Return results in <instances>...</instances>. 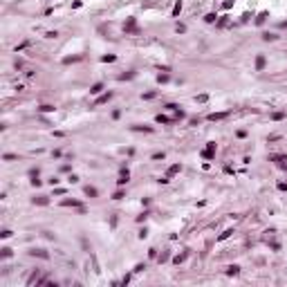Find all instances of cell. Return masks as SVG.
<instances>
[{
  "label": "cell",
  "mask_w": 287,
  "mask_h": 287,
  "mask_svg": "<svg viewBox=\"0 0 287 287\" xmlns=\"http://www.w3.org/2000/svg\"><path fill=\"white\" fill-rule=\"evenodd\" d=\"M200 155L204 157V159H213V157H215V141H209V144H207V148H204V150H202Z\"/></svg>",
  "instance_id": "1"
},
{
  "label": "cell",
  "mask_w": 287,
  "mask_h": 287,
  "mask_svg": "<svg viewBox=\"0 0 287 287\" xmlns=\"http://www.w3.org/2000/svg\"><path fill=\"white\" fill-rule=\"evenodd\" d=\"M110 99H112V92H106V94H101L99 99L94 101V106H103V103H108Z\"/></svg>",
  "instance_id": "7"
},
{
  "label": "cell",
  "mask_w": 287,
  "mask_h": 287,
  "mask_svg": "<svg viewBox=\"0 0 287 287\" xmlns=\"http://www.w3.org/2000/svg\"><path fill=\"white\" fill-rule=\"evenodd\" d=\"M157 81H159V83H168V74H159Z\"/></svg>",
  "instance_id": "36"
},
{
  "label": "cell",
  "mask_w": 287,
  "mask_h": 287,
  "mask_svg": "<svg viewBox=\"0 0 287 287\" xmlns=\"http://www.w3.org/2000/svg\"><path fill=\"white\" fill-rule=\"evenodd\" d=\"M123 31H126V34H139V29H137V20L132 18V16L126 20V25H123Z\"/></svg>",
  "instance_id": "2"
},
{
  "label": "cell",
  "mask_w": 287,
  "mask_h": 287,
  "mask_svg": "<svg viewBox=\"0 0 287 287\" xmlns=\"http://www.w3.org/2000/svg\"><path fill=\"white\" fill-rule=\"evenodd\" d=\"M184 260H186V253H182V256H175V258H173L175 265H180V262H184Z\"/></svg>",
  "instance_id": "29"
},
{
  "label": "cell",
  "mask_w": 287,
  "mask_h": 287,
  "mask_svg": "<svg viewBox=\"0 0 287 287\" xmlns=\"http://www.w3.org/2000/svg\"><path fill=\"white\" fill-rule=\"evenodd\" d=\"M265 67H267V58H265L262 54H258V56H256V70H258V72H262Z\"/></svg>",
  "instance_id": "5"
},
{
  "label": "cell",
  "mask_w": 287,
  "mask_h": 287,
  "mask_svg": "<svg viewBox=\"0 0 287 287\" xmlns=\"http://www.w3.org/2000/svg\"><path fill=\"white\" fill-rule=\"evenodd\" d=\"M224 117H227V112H211L207 119L209 121H220V119H224Z\"/></svg>",
  "instance_id": "9"
},
{
  "label": "cell",
  "mask_w": 287,
  "mask_h": 287,
  "mask_svg": "<svg viewBox=\"0 0 287 287\" xmlns=\"http://www.w3.org/2000/svg\"><path fill=\"white\" fill-rule=\"evenodd\" d=\"M74 61H81V56H67V58H63V63H74Z\"/></svg>",
  "instance_id": "30"
},
{
  "label": "cell",
  "mask_w": 287,
  "mask_h": 287,
  "mask_svg": "<svg viewBox=\"0 0 287 287\" xmlns=\"http://www.w3.org/2000/svg\"><path fill=\"white\" fill-rule=\"evenodd\" d=\"M233 7V0H224V2H222V9H231Z\"/></svg>",
  "instance_id": "34"
},
{
  "label": "cell",
  "mask_w": 287,
  "mask_h": 287,
  "mask_svg": "<svg viewBox=\"0 0 287 287\" xmlns=\"http://www.w3.org/2000/svg\"><path fill=\"white\" fill-rule=\"evenodd\" d=\"M195 101H197V103H207V101H209V94H197Z\"/></svg>",
  "instance_id": "26"
},
{
  "label": "cell",
  "mask_w": 287,
  "mask_h": 287,
  "mask_svg": "<svg viewBox=\"0 0 287 287\" xmlns=\"http://www.w3.org/2000/svg\"><path fill=\"white\" fill-rule=\"evenodd\" d=\"M231 233H233V229H227V231H222L220 236H218V240H227V238L231 236Z\"/></svg>",
  "instance_id": "20"
},
{
  "label": "cell",
  "mask_w": 287,
  "mask_h": 287,
  "mask_svg": "<svg viewBox=\"0 0 287 287\" xmlns=\"http://www.w3.org/2000/svg\"><path fill=\"white\" fill-rule=\"evenodd\" d=\"M0 251H2V253H0V256H2V258H11V253H14V251H11L9 247H2V249H0Z\"/></svg>",
  "instance_id": "23"
},
{
  "label": "cell",
  "mask_w": 287,
  "mask_h": 287,
  "mask_svg": "<svg viewBox=\"0 0 287 287\" xmlns=\"http://www.w3.org/2000/svg\"><path fill=\"white\" fill-rule=\"evenodd\" d=\"M117 56L115 54H106V56H101V63H115Z\"/></svg>",
  "instance_id": "17"
},
{
  "label": "cell",
  "mask_w": 287,
  "mask_h": 287,
  "mask_svg": "<svg viewBox=\"0 0 287 287\" xmlns=\"http://www.w3.org/2000/svg\"><path fill=\"white\" fill-rule=\"evenodd\" d=\"M132 130H135V132H141V130H144V132H153V128L150 126H132Z\"/></svg>",
  "instance_id": "18"
},
{
  "label": "cell",
  "mask_w": 287,
  "mask_h": 287,
  "mask_svg": "<svg viewBox=\"0 0 287 287\" xmlns=\"http://www.w3.org/2000/svg\"><path fill=\"white\" fill-rule=\"evenodd\" d=\"M61 207H76V209H81V202L79 200H63V202H61Z\"/></svg>",
  "instance_id": "10"
},
{
  "label": "cell",
  "mask_w": 287,
  "mask_h": 287,
  "mask_svg": "<svg viewBox=\"0 0 287 287\" xmlns=\"http://www.w3.org/2000/svg\"><path fill=\"white\" fill-rule=\"evenodd\" d=\"M180 11H182V0H177L175 7H173V16H180Z\"/></svg>",
  "instance_id": "22"
},
{
  "label": "cell",
  "mask_w": 287,
  "mask_h": 287,
  "mask_svg": "<svg viewBox=\"0 0 287 287\" xmlns=\"http://www.w3.org/2000/svg\"><path fill=\"white\" fill-rule=\"evenodd\" d=\"M137 238H139V240H144V238H148V229H141V231L137 233Z\"/></svg>",
  "instance_id": "32"
},
{
  "label": "cell",
  "mask_w": 287,
  "mask_h": 287,
  "mask_svg": "<svg viewBox=\"0 0 287 287\" xmlns=\"http://www.w3.org/2000/svg\"><path fill=\"white\" fill-rule=\"evenodd\" d=\"M267 18H269V11H260V14H258V18H256V25H262Z\"/></svg>",
  "instance_id": "13"
},
{
  "label": "cell",
  "mask_w": 287,
  "mask_h": 287,
  "mask_svg": "<svg viewBox=\"0 0 287 287\" xmlns=\"http://www.w3.org/2000/svg\"><path fill=\"white\" fill-rule=\"evenodd\" d=\"M101 90H103V83H94L90 88V94H101Z\"/></svg>",
  "instance_id": "16"
},
{
  "label": "cell",
  "mask_w": 287,
  "mask_h": 287,
  "mask_svg": "<svg viewBox=\"0 0 287 287\" xmlns=\"http://www.w3.org/2000/svg\"><path fill=\"white\" fill-rule=\"evenodd\" d=\"M278 36L276 34H272V31H265V34H262V40H276Z\"/></svg>",
  "instance_id": "21"
},
{
  "label": "cell",
  "mask_w": 287,
  "mask_h": 287,
  "mask_svg": "<svg viewBox=\"0 0 287 287\" xmlns=\"http://www.w3.org/2000/svg\"><path fill=\"white\" fill-rule=\"evenodd\" d=\"M285 119V112H272V121H283Z\"/></svg>",
  "instance_id": "19"
},
{
  "label": "cell",
  "mask_w": 287,
  "mask_h": 287,
  "mask_svg": "<svg viewBox=\"0 0 287 287\" xmlns=\"http://www.w3.org/2000/svg\"><path fill=\"white\" fill-rule=\"evenodd\" d=\"M227 25H229V18H227V16H222V18L218 20V27H227Z\"/></svg>",
  "instance_id": "28"
},
{
  "label": "cell",
  "mask_w": 287,
  "mask_h": 287,
  "mask_svg": "<svg viewBox=\"0 0 287 287\" xmlns=\"http://www.w3.org/2000/svg\"><path fill=\"white\" fill-rule=\"evenodd\" d=\"M175 31H177V34H184V31H186V25H177Z\"/></svg>",
  "instance_id": "39"
},
{
  "label": "cell",
  "mask_w": 287,
  "mask_h": 287,
  "mask_svg": "<svg viewBox=\"0 0 287 287\" xmlns=\"http://www.w3.org/2000/svg\"><path fill=\"white\" fill-rule=\"evenodd\" d=\"M155 121H157V123H171L173 119H171V117H166V115H157Z\"/></svg>",
  "instance_id": "15"
},
{
  "label": "cell",
  "mask_w": 287,
  "mask_h": 287,
  "mask_svg": "<svg viewBox=\"0 0 287 287\" xmlns=\"http://www.w3.org/2000/svg\"><path fill=\"white\" fill-rule=\"evenodd\" d=\"M144 269H146V265H144V262H139V265H137V267H135V274H139V272H144Z\"/></svg>",
  "instance_id": "38"
},
{
  "label": "cell",
  "mask_w": 287,
  "mask_h": 287,
  "mask_svg": "<svg viewBox=\"0 0 287 287\" xmlns=\"http://www.w3.org/2000/svg\"><path fill=\"white\" fill-rule=\"evenodd\" d=\"M240 274V267L238 265H231V267H227V276H238Z\"/></svg>",
  "instance_id": "14"
},
{
  "label": "cell",
  "mask_w": 287,
  "mask_h": 287,
  "mask_svg": "<svg viewBox=\"0 0 287 287\" xmlns=\"http://www.w3.org/2000/svg\"><path fill=\"white\" fill-rule=\"evenodd\" d=\"M121 197H126V193L121 191V188H119V191H115V193H112V200H121Z\"/></svg>",
  "instance_id": "24"
},
{
  "label": "cell",
  "mask_w": 287,
  "mask_h": 287,
  "mask_svg": "<svg viewBox=\"0 0 287 287\" xmlns=\"http://www.w3.org/2000/svg\"><path fill=\"white\" fill-rule=\"evenodd\" d=\"M128 283H130V276H128V274H126V276H123V280H121V285L126 287V285H128Z\"/></svg>",
  "instance_id": "43"
},
{
  "label": "cell",
  "mask_w": 287,
  "mask_h": 287,
  "mask_svg": "<svg viewBox=\"0 0 287 287\" xmlns=\"http://www.w3.org/2000/svg\"><path fill=\"white\" fill-rule=\"evenodd\" d=\"M180 171H182V164H173V166L168 168V173H166V175H168V177H173V175H177Z\"/></svg>",
  "instance_id": "11"
},
{
  "label": "cell",
  "mask_w": 287,
  "mask_h": 287,
  "mask_svg": "<svg viewBox=\"0 0 287 287\" xmlns=\"http://www.w3.org/2000/svg\"><path fill=\"white\" fill-rule=\"evenodd\" d=\"M204 20H207V23H215V20H218V14H207V16H204Z\"/></svg>",
  "instance_id": "27"
},
{
  "label": "cell",
  "mask_w": 287,
  "mask_h": 287,
  "mask_svg": "<svg viewBox=\"0 0 287 287\" xmlns=\"http://www.w3.org/2000/svg\"><path fill=\"white\" fill-rule=\"evenodd\" d=\"M166 108L175 112V119H184V117H186V115H184V110H180V106H175V103H166Z\"/></svg>",
  "instance_id": "4"
},
{
  "label": "cell",
  "mask_w": 287,
  "mask_h": 287,
  "mask_svg": "<svg viewBox=\"0 0 287 287\" xmlns=\"http://www.w3.org/2000/svg\"><path fill=\"white\" fill-rule=\"evenodd\" d=\"M148 215H150V213H148V211L139 213V215H137V222H146V220H148Z\"/></svg>",
  "instance_id": "25"
},
{
  "label": "cell",
  "mask_w": 287,
  "mask_h": 287,
  "mask_svg": "<svg viewBox=\"0 0 287 287\" xmlns=\"http://www.w3.org/2000/svg\"><path fill=\"white\" fill-rule=\"evenodd\" d=\"M153 96H155V92H146V94H144V99H146V101H150Z\"/></svg>",
  "instance_id": "44"
},
{
  "label": "cell",
  "mask_w": 287,
  "mask_h": 287,
  "mask_svg": "<svg viewBox=\"0 0 287 287\" xmlns=\"http://www.w3.org/2000/svg\"><path fill=\"white\" fill-rule=\"evenodd\" d=\"M11 159H16V155H14V153H7V155H5V161H11Z\"/></svg>",
  "instance_id": "41"
},
{
  "label": "cell",
  "mask_w": 287,
  "mask_h": 287,
  "mask_svg": "<svg viewBox=\"0 0 287 287\" xmlns=\"http://www.w3.org/2000/svg\"><path fill=\"white\" fill-rule=\"evenodd\" d=\"M67 180H70V182H72V184H76V182H79V175H74V173H72V175H70V177H67Z\"/></svg>",
  "instance_id": "40"
},
{
  "label": "cell",
  "mask_w": 287,
  "mask_h": 287,
  "mask_svg": "<svg viewBox=\"0 0 287 287\" xmlns=\"http://www.w3.org/2000/svg\"><path fill=\"white\" fill-rule=\"evenodd\" d=\"M38 110L40 112H54V106H47V103H45V106H40Z\"/></svg>",
  "instance_id": "31"
},
{
  "label": "cell",
  "mask_w": 287,
  "mask_h": 287,
  "mask_svg": "<svg viewBox=\"0 0 287 287\" xmlns=\"http://www.w3.org/2000/svg\"><path fill=\"white\" fill-rule=\"evenodd\" d=\"M29 256H38V258H43V260H47L50 253H47L45 249H34V251H29Z\"/></svg>",
  "instance_id": "8"
},
{
  "label": "cell",
  "mask_w": 287,
  "mask_h": 287,
  "mask_svg": "<svg viewBox=\"0 0 287 287\" xmlns=\"http://www.w3.org/2000/svg\"><path fill=\"white\" fill-rule=\"evenodd\" d=\"M83 193H85L88 197H96V195H99V191H96L94 186H85V188H83Z\"/></svg>",
  "instance_id": "12"
},
{
  "label": "cell",
  "mask_w": 287,
  "mask_h": 287,
  "mask_svg": "<svg viewBox=\"0 0 287 287\" xmlns=\"http://www.w3.org/2000/svg\"><path fill=\"white\" fill-rule=\"evenodd\" d=\"M31 186H40V180H38V175H34V177H31Z\"/></svg>",
  "instance_id": "37"
},
{
  "label": "cell",
  "mask_w": 287,
  "mask_h": 287,
  "mask_svg": "<svg viewBox=\"0 0 287 287\" xmlns=\"http://www.w3.org/2000/svg\"><path fill=\"white\" fill-rule=\"evenodd\" d=\"M132 76H135L132 72H126V74H121V76H119V81H128V79H132Z\"/></svg>",
  "instance_id": "33"
},
{
  "label": "cell",
  "mask_w": 287,
  "mask_h": 287,
  "mask_svg": "<svg viewBox=\"0 0 287 287\" xmlns=\"http://www.w3.org/2000/svg\"><path fill=\"white\" fill-rule=\"evenodd\" d=\"M34 204H38V207H47V204H50V197L47 195H38V197H34Z\"/></svg>",
  "instance_id": "6"
},
{
  "label": "cell",
  "mask_w": 287,
  "mask_h": 287,
  "mask_svg": "<svg viewBox=\"0 0 287 287\" xmlns=\"http://www.w3.org/2000/svg\"><path fill=\"white\" fill-rule=\"evenodd\" d=\"M276 188H278V191H287V182H278Z\"/></svg>",
  "instance_id": "35"
},
{
  "label": "cell",
  "mask_w": 287,
  "mask_h": 287,
  "mask_svg": "<svg viewBox=\"0 0 287 287\" xmlns=\"http://www.w3.org/2000/svg\"><path fill=\"white\" fill-rule=\"evenodd\" d=\"M128 180H130V171H128V168H121V173H119V180H117V184H119V186H123V184H128Z\"/></svg>",
  "instance_id": "3"
},
{
  "label": "cell",
  "mask_w": 287,
  "mask_h": 287,
  "mask_svg": "<svg viewBox=\"0 0 287 287\" xmlns=\"http://www.w3.org/2000/svg\"><path fill=\"white\" fill-rule=\"evenodd\" d=\"M164 157H166L164 153H155V155H153V159H164Z\"/></svg>",
  "instance_id": "42"
}]
</instances>
